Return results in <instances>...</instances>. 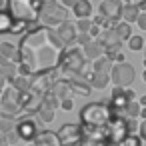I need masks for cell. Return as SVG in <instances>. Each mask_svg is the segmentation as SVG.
Listing matches in <instances>:
<instances>
[{
  "label": "cell",
  "mask_w": 146,
  "mask_h": 146,
  "mask_svg": "<svg viewBox=\"0 0 146 146\" xmlns=\"http://www.w3.org/2000/svg\"><path fill=\"white\" fill-rule=\"evenodd\" d=\"M64 20H68V12L62 4L58 2H52V4H42V10H40V22L42 26H60Z\"/></svg>",
  "instance_id": "cell-6"
},
{
  "label": "cell",
  "mask_w": 146,
  "mask_h": 146,
  "mask_svg": "<svg viewBox=\"0 0 146 146\" xmlns=\"http://www.w3.org/2000/svg\"><path fill=\"white\" fill-rule=\"evenodd\" d=\"M60 108H62V110H72V108H74V100H72V98L62 100V102H60Z\"/></svg>",
  "instance_id": "cell-39"
},
{
  "label": "cell",
  "mask_w": 146,
  "mask_h": 146,
  "mask_svg": "<svg viewBox=\"0 0 146 146\" xmlns=\"http://www.w3.org/2000/svg\"><path fill=\"white\" fill-rule=\"evenodd\" d=\"M56 134H58L62 146H66V144H80V140H82V126L66 122V124L60 126V130Z\"/></svg>",
  "instance_id": "cell-12"
},
{
  "label": "cell",
  "mask_w": 146,
  "mask_h": 146,
  "mask_svg": "<svg viewBox=\"0 0 146 146\" xmlns=\"http://www.w3.org/2000/svg\"><path fill=\"white\" fill-rule=\"evenodd\" d=\"M6 86H8V80L2 76V72H0V94L4 92V88H6Z\"/></svg>",
  "instance_id": "cell-43"
},
{
  "label": "cell",
  "mask_w": 146,
  "mask_h": 146,
  "mask_svg": "<svg viewBox=\"0 0 146 146\" xmlns=\"http://www.w3.org/2000/svg\"><path fill=\"white\" fill-rule=\"evenodd\" d=\"M64 54V42L50 26H34L18 42V66L22 76H36L58 68Z\"/></svg>",
  "instance_id": "cell-1"
},
{
  "label": "cell",
  "mask_w": 146,
  "mask_h": 146,
  "mask_svg": "<svg viewBox=\"0 0 146 146\" xmlns=\"http://www.w3.org/2000/svg\"><path fill=\"white\" fill-rule=\"evenodd\" d=\"M16 58H18V46H14L8 40H2V44H0V60H2V62L14 60L16 62Z\"/></svg>",
  "instance_id": "cell-22"
},
{
  "label": "cell",
  "mask_w": 146,
  "mask_h": 146,
  "mask_svg": "<svg viewBox=\"0 0 146 146\" xmlns=\"http://www.w3.org/2000/svg\"><path fill=\"white\" fill-rule=\"evenodd\" d=\"M136 78V70L132 64L128 62H116L110 70V80L114 86H120V88H128Z\"/></svg>",
  "instance_id": "cell-7"
},
{
  "label": "cell",
  "mask_w": 146,
  "mask_h": 146,
  "mask_svg": "<svg viewBox=\"0 0 146 146\" xmlns=\"http://www.w3.org/2000/svg\"><path fill=\"white\" fill-rule=\"evenodd\" d=\"M140 116H142V120H146V106H142V110H140Z\"/></svg>",
  "instance_id": "cell-47"
},
{
  "label": "cell",
  "mask_w": 146,
  "mask_h": 146,
  "mask_svg": "<svg viewBox=\"0 0 146 146\" xmlns=\"http://www.w3.org/2000/svg\"><path fill=\"white\" fill-rule=\"evenodd\" d=\"M6 2H8V0H6Z\"/></svg>",
  "instance_id": "cell-57"
},
{
  "label": "cell",
  "mask_w": 146,
  "mask_h": 146,
  "mask_svg": "<svg viewBox=\"0 0 146 146\" xmlns=\"http://www.w3.org/2000/svg\"><path fill=\"white\" fill-rule=\"evenodd\" d=\"M56 32H58L60 40H62L64 44H72V42H76V38H78V28H76V22H72V20H64V22L56 28Z\"/></svg>",
  "instance_id": "cell-16"
},
{
  "label": "cell",
  "mask_w": 146,
  "mask_h": 146,
  "mask_svg": "<svg viewBox=\"0 0 146 146\" xmlns=\"http://www.w3.org/2000/svg\"><path fill=\"white\" fill-rule=\"evenodd\" d=\"M82 52H84V56H86L90 62H94L96 58H100V56H104V54H106V52H104V48L100 46V42H98V40H92L90 44L82 46Z\"/></svg>",
  "instance_id": "cell-23"
},
{
  "label": "cell",
  "mask_w": 146,
  "mask_h": 146,
  "mask_svg": "<svg viewBox=\"0 0 146 146\" xmlns=\"http://www.w3.org/2000/svg\"><path fill=\"white\" fill-rule=\"evenodd\" d=\"M14 128H16L14 118H8V116H2V114H0V132H2V134H10Z\"/></svg>",
  "instance_id": "cell-31"
},
{
  "label": "cell",
  "mask_w": 146,
  "mask_h": 146,
  "mask_svg": "<svg viewBox=\"0 0 146 146\" xmlns=\"http://www.w3.org/2000/svg\"><path fill=\"white\" fill-rule=\"evenodd\" d=\"M138 136H140V138H142V140L146 142V120H142V122H140V128H138Z\"/></svg>",
  "instance_id": "cell-41"
},
{
  "label": "cell",
  "mask_w": 146,
  "mask_h": 146,
  "mask_svg": "<svg viewBox=\"0 0 146 146\" xmlns=\"http://www.w3.org/2000/svg\"><path fill=\"white\" fill-rule=\"evenodd\" d=\"M144 68H146V48H144Z\"/></svg>",
  "instance_id": "cell-51"
},
{
  "label": "cell",
  "mask_w": 146,
  "mask_h": 146,
  "mask_svg": "<svg viewBox=\"0 0 146 146\" xmlns=\"http://www.w3.org/2000/svg\"><path fill=\"white\" fill-rule=\"evenodd\" d=\"M142 80L146 82V68H144V72H142Z\"/></svg>",
  "instance_id": "cell-49"
},
{
  "label": "cell",
  "mask_w": 146,
  "mask_h": 146,
  "mask_svg": "<svg viewBox=\"0 0 146 146\" xmlns=\"http://www.w3.org/2000/svg\"><path fill=\"white\" fill-rule=\"evenodd\" d=\"M28 146H36V144H28Z\"/></svg>",
  "instance_id": "cell-54"
},
{
  "label": "cell",
  "mask_w": 146,
  "mask_h": 146,
  "mask_svg": "<svg viewBox=\"0 0 146 146\" xmlns=\"http://www.w3.org/2000/svg\"><path fill=\"white\" fill-rule=\"evenodd\" d=\"M0 114L8 118H18L24 112V92L16 90L12 84L4 88V92L0 94Z\"/></svg>",
  "instance_id": "cell-5"
},
{
  "label": "cell",
  "mask_w": 146,
  "mask_h": 146,
  "mask_svg": "<svg viewBox=\"0 0 146 146\" xmlns=\"http://www.w3.org/2000/svg\"><path fill=\"white\" fill-rule=\"evenodd\" d=\"M128 98H126V88H120V86H114L112 92H110V108L116 116H124V110L128 106Z\"/></svg>",
  "instance_id": "cell-13"
},
{
  "label": "cell",
  "mask_w": 146,
  "mask_h": 146,
  "mask_svg": "<svg viewBox=\"0 0 146 146\" xmlns=\"http://www.w3.org/2000/svg\"><path fill=\"white\" fill-rule=\"evenodd\" d=\"M54 110H56L54 106H50V104H46V102H44V104L40 106V110H38L36 114H38L40 122L48 124V122H52V120H54Z\"/></svg>",
  "instance_id": "cell-27"
},
{
  "label": "cell",
  "mask_w": 146,
  "mask_h": 146,
  "mask_svg": "<svg viewBox=\"0 0 146 146\" xmlns=\"http://www.w3.org/2000/svg\"><path fill=\"white\" fill-rule=\"evenodd\" d=\"M50 94H54L60 102L66 100V98H72V88L68 84V80H56L50 88Z\"/></svg>",
  "instance_id": "cell-18"
},
{
  "label": "cell",
  "mask_w": 146,
  "mask_h": 146,
  "mask_svg": "<svg viewBox=\"0 0 146 146\" xmlns=\"http://www.w3.org/2000/svg\"><path fill=\"white\" fill-rule=\"evenodd\" d=\"M126 126H128V132L130 134L138 132V128H140V124L136 122V118H126Z\"/></svg>",
  "instance_id": "cell-36"
},
{
  "label": "cell",
  "mask_w": 146,
  "mask_h": 146,
  "mask_svg": "<svg viewBox=\"0 0 146 146\" xmlns=\"http://www.w3.org/2000/svg\"><path fill=\"white\" fill-rule=\"evenodd\" d=\"M128 48H130L132 52L142 50V48H144V38H142L140 34H132V36H130V40H128Z\"/></svg>",
  "instance_id": "cell-32"
},
{
  "label": "cell",
  "mask_w": 146,
  "mask_h": 146,
  "mask_svg": "<svg viewBox=\"0 0 146 146\" xmlns=\"http://www.w3.org/2000/svg\"><path fill=\"white\" fill-rule=\"evenodd\" d=\"M4 4H6V0H0V8H2Z\"/></svg>",
  "instance_id": "cell-50"
},
{
  "label": "cell",
  "mask_w": 146,
  "mask_h": 146,
  "mask_svg": "<svg viewBox=\"0 0 146 146\" xmlns=\"http://www.w3.org/2000/svg\"><path fill=\"white\" fill-rule=\"evenodd\" d=\"M126 98L132 102V100H136V92L132 90V88H126Z\"/></svg>",
  "instance_id": "cell-44"
},
{
  "label": "cell",
  "mask_w": 146,
  "mask_h": 146,
  "mask_svg": "<svg viewBox=\"0 0 146 146\" xmlns=\"http://www.w3.org/2000/svg\"><path fill=\"white\" fill-rule=\"evenodd\" d=\"M106 134H108V140L114 142V144H120L130 132H128V126H126V118L124 116H112V120L108 122L106 126Z\"/></svg>",
  "instance_id": "cell-8"
},
{
  "label": "cell",
  "mask_w": 146,
  "mask_h": 146,
  "mask_svg": "<svg viewBox=\"0 0 146 146\" xmlns=\"http://www.w3.org/2000/svg\"><path fill=\"white\" fill-rule=\"evenodd\" d=\"M32 144H36V146H62L58 134L50 132V130H40L36 134V138L32 140Z\"/></svg>",
  "instance_id": "cell-17"
},
{
  "label": "cell",
  "mask_w": 146,
  "mask_h": 146,
  "mask_svg": "<svg viewBox=\"0 0 146 146\" xmlns=\"http://www.w3.org/2000/svg\"><path fill=\"white\" fill-rule=\"evenodd\" d=\"M110 58H112V62H126L124 60V54L122 52H116V54H108Z\"/></svg>",
  "instance_id": "cell-42"
},
{
  "label": "cell",
  "mask_w": 146,
  "mask_h": 146,
  "mask_svg": "<svg viewBox=\"0 0 146 146\" xmlns=\"http://www.w3.org/2000/svg\"><path fill=\"white\" fill-rule=\"evenodd\" d=\"M136 24H138V28H140V30H144V32H146V12H140V16H138V20H136Z\"/></svg>",
  "instance_id": "cell-38"
},
{
  "label": "cell",
  "mask_w": 146,
  "mask_h": 146,
  "mask_svg": "<svg viewBox=\"0 0 146 146\" xmlns=\"http://www.w3.org/2000/svg\"><path fill=\"white\" fill-rule=\"evenodd\" d=\"M128 2H130V4H140L142 0H128Z\"/></svg>",
  "instance_id": "cell-48"
},
{
  "label": "cell",
  "mask_w": 146,
  "mask_h": 146,
  "mask_svg": "<svg viewBox=\"0 0 146 146\" xmlns=\"http://www.w3.org/2000/svg\"><path fill=\"white\" fill-rule=\"evenodd\" d=\"M0 64H2V60H0Z\"/></svg>",
  "instance_id": "cell-55"
},
{
  "label": "cell",
  "mask_w": 146,
  "mask_h": 146,
  "mask_svg": "<svg viewBox=\"0 0 146 146\" xmlns=\"http://www.w3.org/2000/svg\"><path fill=\"white\" fill-rule=\"evenodd\" d=\"M118 146H142V138L136 136V134H128Z\"/></svg>",
  "instance_id": "cell-33"
},
{
  "label": "cell",
  "mask_w": 146,
  "mask_h": 146,
  "mask_svg": "<svg viewBox=\"0 0 146 146\" xmlns=\"http://www.w3.org/2000/svg\"><path fill=\"white\" fill-rule=\"evenodd\" d=\"M0 146H8V136L0 132Z\"/></svg>",
  "instance_id": "cell-45"
},
{
  "label": "cell",
  "mask_w": 146,
  "mask_h": 146,
  "mask_svg": "<svg viewBox=\"0 0 146 146\" xmlns=\"http://www.w3.org/2000/svg\"><path fill=\"white\" fill-rule=\"evenodd\" d=\"M16 132L20 134V138H22V140L32 142L40 130H38V126H36V122H34L32 118H22V120H18V122H16Z\"/></svg>",
  "instance_id": "cell-15"
},
{
  "label": "cell",
  "mask_w": 146,
  "mask_h": 146,
  "mask_svg": "<svg viewBox=\"0 0 146 146\" xmlns=\"http://www.w3.org/2000/svg\"><path fill=\"white\" fill-rule=\"evenodd\" d=\"M138 102H140V106H146V96H140Z\"/></svg>",
  "instance_id": "cell-46"
},
{
  "label": "cell",
  "mask_w": 146,
  "mask_h": 146,
  "mask_svg": "<svg viewBox=\"0 0 146 146\" xmlns=\"http://www.w3.org/2000/svg\"><path fill=\"white\" fill-rule=\"evenodd\" d=\"M66 146H78V144H66Z\"/></svg>",
  "instance_id": "cell-53"
},
{
  "label": "cell",
  "mask_w": 146,
  "mask_h": 146,
  "mask_svg": "<svg viewBox=\"0 0 146 146\" xmlns=\"http://www.w3.org/2000/svg\"><path fill=\"white\" fill-rule=\"evenodd\" d=\"M116 2H122V4H128V0H116Z\"/></svg>",
  "instance_id": "cell-52"
},
{
  "label": "cell",
  "mask_w": 146,
  "mask_h": 146,
  "mask_svg": "<svg viewBox=\"0 0 146 146\" xmlns=\"http://www.w3.org/2000/svg\"><path fill=\"white\" fill-rule=\"evenodd\" d=\"M6 136H8V144H18V142L22 140V138H20V134L16 132V128H14L10 134H6Z\"/></svg>",
  "instance_id": "cell-37"
},
{
  "label": "cell",
  "mask_w": 146,
  "mask_h": 146,
  "mask_svg": "<svg viewBox=\"0 0 146 146\" xmlns=\"http://www.w3.org/2000/svg\"><path fill=\"white\" fill-rule=\"evenodd\" d=\"M72 12L76 16V20L78 18H90L92 16V4L88 2V0H80V2L72 8Z\"/></svg>",
  "instance_id": "cell-26"
},
{
  "label": "cell",
  "mask_w": 146,
  "mask_h": 146,
  "mask_svg": "<svg viewBox=\"0 0 146 146\" xmlns=\"http://www.w3.org/2000/svg\"><path fill=\"white\" fill-rule=\"evenodd\" d=\"M96 40L100 42V46L104 48V52H106V54H116V52H120V48H122V40H120V36L116 34V30H114V28L102 30V32H100V36H98Z\"/></svg>",
  "instance_id": "cell-11"
},
{
  "label": "cell",
  "mask_w": 146,
  "mask_h": 146,
  "mask_svg": "<svg viewBox=\"0 0 146 146\" xmlns=\"http://www.w3.org/2000/svg\"><path fill=\"white\" fill-rule=\"evenodd\" d=\"M0 44H2V40H0Z\"/></svg>",
  "instance_id": "cell-56"
},
{
  "label": "cell",
  "mask_w": 146,
  "mask_h": 146,
  "mask_svg": "<svg viewBox=\"0 0 146 146\" xmlns=\"http://www.w3.org/2000/svg\"><path fill=\"white\" fill-rule=\"evenodd\" d=\"M88 82H90V86L92 88H96V90H104L112 80H110V74H106V72H90L88 74V78H86Z\"/></svg>",
  "instance_id": "cell-19"
},
{
  "label": "cell",
  "mask_w": 146,
  "mask_h": 146,
  "mask_svg": "<svg viewBox=\"0 0 146 146\" xmlns=\"http://www.w3.org/2000/svg\"><path fill=\"white\" fill-rule=\"evenodd\" d=\"M8 84H12L16 90H20V92H28V88H30V76H16L12 82H8Z\"/></svg>",
  "instance_id": "cell-29"
},
{
  "label": "cell",
  "mask_w": 146,
  "mask_h": 146,
  "mask_svg": "<svg viewBox=\"0 0 146 146\" xmlns=\"http://www.w3.org/2000/svg\"><path fill=\"white\" fill-rule=\"evenodd\" d=\"M6 10L12 14L16 22L22 24H36L40 20V10H42V0H8Z\"/></svg>",
  "instance_id": "cell-4"
},
{
  "label": "cell",
  "mask_w": 146,
  "mask_h": 146,
  "mask_svg": "<svg viewBox=\"0 0 146 146\" xmlns=\"http://www.w3.org/2000/svg\"><path fill=\"white\" fill-rule=\"evenodd\" d=\"M140 110H142L140 102L138 100H132V102H128V106L124 110V118H138L140 116Z\"/></svg>",
  "instance_id": "cell-30"
},
{
  "label": "cell",
  "mask_w": 146,
  "mask_h": 146,
  "mask_svg": "<svg viewBox=\"0 0 146 146\" xmlns=\"http://www.w3.org/2000/svg\"><path fill=\"white\" fill-rule=\"evenodd\" d=\"M92 40H94V38H92L90 32H78V38H76L78 46H86V44H90Z\"/></svg>",
  "instance_id": "cell-35"
},
{
  "label": "cell",
  "mask_w": 146,
  "mask_h": 146,
  "mask_svg": "<svg viewBox=\"0 0 146 146\" xmlns=\"http://www.w3.org/2000/svg\"><path fill=\"white\" fill-rule=\"evenodd\" d=\"M114 112L106 102H90L80 110V126L82 128H106L112 120Z\"/></svg>",
  "instance_id": "cell-3"
},
{
  "label": "cell",
  "mask_w": 146,
  "mask_h": 146,
  "mask_svg": "<svg viewBox=\"0 0 146 146\" xmlns=\"http://www.w3.org/2000/svg\"><path fill=\"white\" fill-rule=\"evenodd\" d=\"M28 30V24L16 22L6 8H0V34H20Z\"/></svg>",
  "instance_id": "cell-10"
},
{
  "label": "cell",
  "mask_w": 146,
  "mask_h": 146,
  "mask_svg": "<svg viewBox=\"0 0 146 146\" xmlns=\"http://www.w3.org/2000/svg\"><path fill=\"white\" fill-rule=\"evenodd\" d=\"M114 30H116V34L120 36V40H122V42H128V40H130V36H132V28H130V24H128V22H124V20H120V22L114 26Z\"/></svg>",
  "instance_id": "cell-28"
},
{
  "label": "cell",
  "mask_w": 146,
  "mask_h": 146,
  "mask_svg": "<svg viewBox=\"0 0 146 146\" xmlns=\"http://www.w3.org/2000/svg\"><path fill=\"white\" fill-rule=\"evenodd\" d=\"M122 2H116V0H102L100 6H98V12L110 20H116L120 22L122 20Z\"/></svg>",
  "instance_id": "cell-14"
},
{
  "label": "cell",
  "mask_w": 146,
  "mask_h": 146,
  "mask_svg": "<svg viewBox=\"0 0 146 146\" xmlns=\"http://www.w3.org/2000/svg\"><path fill=\"white\" fill-rule=\"evenodd\" d=\"M78 2H80V0H58V4H62L64 8H74Z\"/></svg>",
  "instance_id": "cell-40"
},
{
  "label": "cell",
  "mask_w": 146,
  "mask_h": 146,
  "mask_svg": "<svg viewBox=\"0 0 146 146\" xmlns=\"http://www.w3.org/2000/svg\"><path fill=\"white\" fill-rule=\"evenodd\" d=\"M112 66H114V62H112V58L108 54H104V56H100V58H96L92 62V70L94 72H106V74H110Z\"/></svg>",
  "instance_id": "cell-24"
},
{
  "label": "cell",
  "mask_w": 146,
  "mask_h": 146,
  "mask_svg": "<svg viewBox=\"0 0 146 146\" xmlns=\"http://www.w3.org/2000/svg\"><path fill=\"white\" fill-rule=\"evenodd\" d=\"M106 128H82V140L78 146H108Z\"/></svg>",
  "instance_id": "cell-9"
},
{
  "label": "cell",
  "mask_w": 146,
  "mask_h": 146,
  "mask_svg": "<svg viewBox=\"0 0 146 146\" xmlns=\"http://www.w3.org/2000/svg\"><path fill=\"white\" fill-rule=\"evenodd\" d=\"M88 58L84 56L82 48H68L62 54V60L58 64V68L54 70L56 80H72V78H88V74L92 72V66L88 68Z\"/></svg>",
  "instance_id": "cell-2"
},
{
  "label": "cell",
  "mask_w": 146,
  "mask_h": 146,
  "mask_svg": "<svg viewBox=\"0 0 146 146\" xmlns=\"http://www.w3.org/2000/svg\"><path fill=\"white\" fill-rule=\"evenodd\" d=\"M68 84H70V88H72V94H78V96H90V92H92L90 82L84 80V78H72V80H68Z\"/></svg>",
  "instance_id": "cell-20"
},
{
  "label": "cell",
  "mask_w": 146,
  "mask_h": 146,
  "mask_svg": "<svg viewBox=\"0 0 146 146\" xmlns=\"http://www.w3.org/2000/svg\"><path fill=\"white\" fill-rule=\"evenodd\" d=\"M0 72H2V76H4L8 82H12L16 76H20V66H18V62H14V60H6V62L0 64Z\"/></svg>",
  "instance_id": "cell-21"
},
{
  "label": "cell",
  "mask_w": 146,
  "mask_h": 146,
  "mask_svg": "<svg viewBox=\"0 0 146 146\" xmlns=\"http://www.w3.org/2000/svg\"><path fill=\"white\" fill-rule=\"evenodd\" d=\"M138 16H140V8L136 6V4H124L122 6V20L124 22H128V24H132V22H136L138 20Z\"/></svg>",
  "instance_id": "cell-25"
},
{
  "label": "cell",
  "mask_w": 146,
  "mask_h": 146,
  "mask_svg": "<svg viewBox=\"0 0 146 146\" xmlns=\"http://www.w3.org/2000/svg\"><path fill=\"white\" fill-rule=\"evenodd\" d=\"M76 28H78V32H90L92 20H90V18H78V20H76Z\"/></svg>",
  "instance_id": "cell-34"
}]
</instances>
